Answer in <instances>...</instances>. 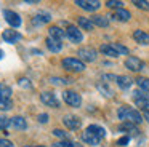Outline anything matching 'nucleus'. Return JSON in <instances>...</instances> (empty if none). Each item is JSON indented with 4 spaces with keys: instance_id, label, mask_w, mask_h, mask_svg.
I'll return each mask as SVG.
<instances>
[{
    "instance_id": "1",
    "label": "nucleus",
    "mask_w": 149,
    "mask_h": 147,
    "mask_svg": "<svg viewBox=\"0 0 149 147\" xmlns=\"http://www.w3.org/2000/svg\"><path fill=\"white\" fill-rule=\"evenodd\" d=\"M117 117H119V120L127 121V123H133V125H139V123H143V120H144L143 115L139 114L136 109L130 107V105H122V107H119Z\"/></svg>"
},
{
    "instance_id": "2",
    "label": "nucleus",
    "mask_w": 149,
    "mask_h": 147,
    "mask_svg": "<svg viewBox=\"0 0 149 147\" xmlns=\"http://www.w3.org/2000/svg\"><path fill=\"white\" fill-rule=\"evenodd\" d=\"M63 67L69 72H84L85 62L80 61L79 58H64L63 59Z\"/></svg>"
},
{
    "instance_id": "3",
    "label": "nucleus",
    "mask_w": 149,
    "mask_h": 147,
    "mask_svg": "<svg viewBox=\"0 0 149 147\" xmlns=\"http://www.w3.org/2000/svg\"><path fill=\"white\" fill-rule=\"evenodd\" d=\"M63 101L66 102L71 107H80L82 104V96L77 91H72V89H64L63 93Z\"/></svg>"
},
{
    "instance_id": "4",
    "label": "nucleus",
    "mask_w": 149,
    "mask_h": 147,
    "mask_svg": "<svg viewBox=\"0 0 149 147\" xmlns=\"http://www.w3.org/2000/svg\"><path fill=\"white\" fill-rule=\"evenodd\" d=\"M77 56L80 61H85V62H93L96 61V50L91 46H82L80 50L77 51Z\"/></svg>"
},
{
    "instance_id": "5",
    "label": "nucleus",
    "mask_w": 149,
    "mask_h": 147,
    "mask_svg": "<svg viewBox=\"0 0 149 147\" xmlns=\"http://www.w3.org/2000/svg\"><path fill=\"white\" fill-rule=\"evenodd\" d=\"M75 5L80 6L85 11H90V13L101 8V2H98V0H75Z\"/></svg>"
},
{
    "instance_id": "6",
    "label": "nucleus",
    "mask_w": 149,
    "mask_h": 147,
    "mask_svg": "<svg viewBox=\"0 0 149 147\" xmlns=\"http://www.w3.org/2000/svg\"><path fill=\"white\" fill-rule=\"evenodd\" d=\"M125 67L128 70H132V72H139V70H143V67H144V62L136 56H128L125 59Z\"/></svg>"
},
{
    "instance_id": "7",
    "label": "nucleus",
    "mask_w": 149,
    "mask_h": 147,
    "mask_svg": "<svg viewBox=\"0 0 149 147\" xmlns=\"http://www.w3.org/2000/svg\"><path fill=\"white\" fill-rule=\"evenodd\" d=\"M66 37L72 42V43H80L84 40V35H82L80 29H77L75 26H68L66 27Z\"/></svg>"
},
{
    "instance_id": "8",
    "label": "nucleus",
    "mask_w": 149,
    "mask_h": 147,
    "mask_svg": "<svg viewBox=\"0 0 149 147\" xmlns=\"http://www.w3.org/2000/svg\"><path fill=\"white\" fill-rule=\"evenodd\" d=\"M40 99H42V102L45 105H50V107H53V109H58L59 107V101H58V98H56L55 93L43 91L42 94H40Z\"/></svg>"
},
{
    "instance_id": "9",
    "label": "nucleus",
    "mask_w": 149,
    "mask_h": 147,
    "mask_svg": "<svg viewBox=\"0 0 149 147\" xmlns=\"http://www.w3.org/2000/svg\"><path fill=\"white\" fill-rule=\"evenodd\" d=\"M3 18H5V21H7L11 27H15V29L21 26V18H19V15H18L16 11L5 10V11H3Z\"/></svg>"
},
{
    "instance_id": "10",
    "label": "nucleus",
    "mask_w": 149,
    "mask_h": 147,
    "mask_svg": "<svg viewBox=\"0 0 149 147\" xmlns=\"http://www.w3.org/2000/svg\"><path fill=\"white\" fill-rule=\"evenodd\" d=\"M63 123H64L66 128H69V130H79V128L82 126V121L80 118H77L75 115H64L63 117Z\"/></svg>"
},
{
    "instance_id": "11",
    "label": "nucleus",
    "mask_w": 149,
    "mask_h": 147,
    "mask_svg": "<svg viewBox=\"0 0 149 147\" xmlns=\"http://www.w3.org/2000/svg\"><path fill=\"white\" fill-rule=\"evenodd\" d=\"M2 38H3L7 43H16V42H19L21 38H23V35H21L18 31L7 29V31H3V34H2Z\"/></svg>"
},
{
    "instance_id": "12",
    "label": "nucleus",
    "mask_w": 149,
    "mask_h": 147,
    "mask_svg": "<svg viewBox=\"0 0 149 147\" xmlns=\"http://www.w3.org/2000/svg\"><path fill=\"white\" fill-rule=\"evenodd\" d=\"M82 141H84L85 144H88V146H100L101 137H98L96 134H93V133L85 130L84 133H82Z\"/></svg>"
},
{
    "instance_id": "13",
    "label": "nucleus",
    "mask_w": 149,
    "mask_h": 147,
    "mask_svg": "<svg viewBox=\"0 0 149 147\" xmlns=\"http://www.w3.org/2000/svg\"><path fill=\"white\" fill-rule=\"evenodd\" d=\"M133 40L139 45H149V34L144 31H141V29H136V31L133 32Z\"/></svg>"
},
{
    "instance_id": "14",
    "label": "nucleus",
    "mask_w": 149,
    "mask_h": 147,
    "mask_svg": "<svg viewBox=\"0 0 149 147\" xmlns=\"http://www.w3.org/2000/svg\"><path fill=\"white\" fill-rule=\"evenodd\" d=\"M47 48H48L52 53H59V51L63 50V42L58 40V38L48 37V38H47Z\"/></svg>"
},
{
    "instance_id": "15",
    "label": "nucleus",
    "mask_w": 149,
    "mask_h": 147,
    "mask_svg": "<svg viewBox=\"0 0 149 147\" xmlns=\"http://www.w3.org/2000/svg\"><path fill=\"white\" fill-rule=\"evenodd\" d=\"M119 131H122V133H127V134H133V136H136V134L139 133L138 128H136V125L127 123V121H122V123L119 125Z\"/></svg>"
},
{
    "instance_id": "16",
    "label": "nucleus",
    "mask_w": 149,
    "mask_h": 147,
    "mask_svg": "<svg viewBox=\"0 0 149 147\" xmlns=\"http://www.w3.org/2000/svg\"><path fill=\"white\" fill-rule=\"evenodd\" d=\"M50 21H52L50 13L42 11V13H39V15H36V18L32 19V24L34 26H42V24H47V22H50Z\"/></svg>"
},
{
    "instance_id": "17",
    "label": "nucleus",
    "mask_w": 149,
    "mask_h": 147,
    "mask_svg": "<svg viewBox=\"0 0 149 147\" xmlns=\"http://www.w3.org/2000/svg\"><path fill=\"white\" fill-rule=\"evenodd\" d=\"M100 51L104 54V56H109V58H117V56H120V54L116 51V48L112 46V43H104V45H101V46H100Z\"/></svg>"
},
{
    "instance_id": "18",
    "label": "nucleus",
    "mask_w": 149,
    "mask_h": 147,
    "mask_svg": "<svg viewBox=\"0 0 149 147\" xmlns=\"http://www.w3.org/2000/svg\"><path fill=\"white\" fill-rule=\"evenodd\" d=\"M130 18H132V15H130V11H128V10H125V8L116 10V13H114V19H117V21H120V22L130 21Z\"/></svg>"
},
{
    "instance_id": "19",
    "label": "nucleus",
    "mask_w": 149,
    "mask_h": 147,
    "mask_svg": "<svg viewBox=\"0 0 149 147\" xmlns=\"http://www.w3.org/2000/svg\"><path fill=\"white\" fill-rule=\"evenodd\" d=\"M77 24L80 29H84V31H93L95 24L91 22L90 18H85V16H79L77 18Z\"/></svg>"
},
{
    "instance_id": "20",
    "label": "nucleus",
    "mask_w": 149,
    "mask_h": 147,
    "mask_svg": "<svg viewBox=\"0 0 149 147\" xmlns=\"http://www.w3.org/2000/svg\"><path fill=\"white\" fill-rule=\"evenodd\" d=\"M116 82H117V85H119V88H122V89H128L130 86L133 85V80L130 78L128 75H119Z\"/></svg>"
},
{
    "instance_id": "21",
    "label": "nucleus",
    "mask_w": 149,
    "mask_h": 147,
    "mask_svg": "<svg viewBox=\"0 0 149 147\" xmlns=\"http://www.w3.org/2000/svg\"><path fill=\"white\" fill-rule=\"evenodd\" d=\"M64 35H66V31H63V29L58 27V26H52V27H48V37L61 40Z\"/></svg>"
},
{
    "instance_id": "22",
    "label": "nucleus",
    "mask_w": 149,
    "mask_h": 147,
    "mask_svg": "<svg viewBox=\"0 0 149 147\" xmlns=\"http://www.w3.org/2000/svg\"><path fill=\"white\" fill-rule=\"evenodd\" d=\"M90 19H91V22H93L95 26H98V27H107V26H109V19H107L106 16L93 15Z\"/></svg>"
},
{
    "instance_id": "23",
    "label": "nucleus",
    "mask_w": 149,
    "mask_h": 147,
    "mask_svg": "<svg viewBox=\"0 0 149 147\" xmlns=\"http://www.w3.org/2000/svg\"><path fill=\"white\" fill-rule=\"evenodd\" d=\"M96 88H98V91H100L103 96H106V98H112V96H114V91L106 85V82H98L96 83Z\"/></svg>"
},
{
    "instance_id": "24",
    "label": "nucleus",
    "mask_w": 149,
    "mask_h": 147,
    "mask_svg": "<svg viewBox=\"0 0 149 147\" xmlns=\"http://www.w3.org/2000/svg\"><path fill=\"white\" fill-rule=\"evenodd\" d=\"M11 120V126L15 128V130H26L27 128V123H26V120H24L23 117H13V118H10Z\"/></svg>"
},
{
    "instance_id": "25",
    "label": "nucleus",
    "mask_w": 149,
    "mask_h": 147,
    "mask_svg": "<svg viewBox=\"0 0 149 147\" xmlns=\"http://www.w3.org/2000/svg\"><path fill=\"white\" fill-rule=\"evenodd\" d=\"M87 131H90V133L96 134L98 137H101V139L106 136V130H104L103 126H100V125H90V126H87Z\"/></svg>"
},
{
    "instance_id": "26",
    "label": "nucleus",
    "mask_w": 149,
    "mask_h": 147,
    "mask_svg": "<svg viewBox=\"0 0 149 147\" xmlns=\"http://www.w3.org/2000/svg\"><path fill=\"white\" fill-rule=\"evenodd\" d=\"M136 85H138V88L141 89V91L149 93V78H146V77H138V78H136Z\"/></svg>"
},
{
    "instance_id": "27",
    "label": "nucleus",
    "mask_w": 149,
    "mask_h": 147,
    "mask_svg": "<svg viewBox=\"0 0 149 147\" xmlns=\"http://www.w3.org/2000/svg\"><path fill=\"white\" fill-rule=\"evenodd\" d=\"M53 147H82L77 142H71V141H61V142H55Z\"/></svg>"
},
{
    "instance_id": "28",
    "label": "nucleus",
    "mask_w": 149,
    "mask_h": 147,
    "mask_svg": "<svg viewBox=\"0 0 149 147\" xmlns=\"http://www.w3.org/2000/svg\"><path fill=\"white\" fill-rule=\"evenodd\" d=\"M133 5L139 10H144V11H149V2L146 0H133Z\"/></svg>"
},
{
    "instance_id": "29",
    "label": "nucleus",
    "mask_w": 149,
    "mask_h": 147,
    "mask_svg": "<svg viewBox=\"0 0 149 147\" xmlns=\"http://www.w3.org/2000/svg\"><path fill=\"white\" fill-rule=\"evenodd\" d=\"M13 107V102H11V99H3L0 98V110H8V109Z\"/></svg>"
},
{
    "instance_id": "30",
    "label": "nucleus",
    "mask_w": 149,
    "mask_h": 147,
    "mask_svg": "<svg viewBox=\"0 0 149 147\" xmlns=\"http://www.w3.org/2000/svg\"><path fill=\"white\" fill-rule=\"evenodd\" d=\"M106 6H109V8H116V10H120V8H123V2H120V0H107V2H106Z\"/></svg>"
},
{
    "instance_id": "31",
    "label": "nucleus",
    "mask_w": 149,
    "mask_h": 147,
    "mask_svg": "<svg viewBox=\"0 0 149 147\" xmlns=\"http://www.w3.org/2000/svg\"><path fill=\"white\" fill-rule=\"evenodd\" d=\"M112 46L116 48V51L119 54H128V48H127L125 45H122V43H112Z\"/></svg>"
},
{
    "instance_id": "32",
    "label": "nucleus",
    "mask_w": 149,
    "mask_h": 147,
    "mask_svg": "<svg viewBox=\"0 0 149 147\" xmlns=\"http://www.w3.org/2000/svg\"><path fill=\"white\" fill-rule=\"evenodd\" d=\"M53 134H55L56 137H61L63 141H69V137H71V136H69V133H66L64 130H55V131H53Z\"/></svg>"
},
{
    "instance_id": "33",
    "label": "nucleus",
    "mask_w": 149,
    "mask_h": 147,
    "mask_svg": "<svg viewBox=\"0 0 149 147\" xmlns=\"http://www.w3.org/2000/svg\"><path fill=\"white\" fill-rule=\"evenodd\" d=\"M10 96H11V88L10 86H2V89H0V98L10 99Z\"/></svg>"
},
{
    "instance_id": "34",
    "label": "nucleus",
    "mask_w": 149,
    "mask_h": 147,
    "mask_svg": "<svg viewBox=\"0 0 149 147\" xmlns=\"http://www.w3.org/2000/svg\"><path fill=\"white\" fill-rule=\"evenodd\" d=\"M50 82H52L53 85H58V86H64V85H68V83H71L69 80H66V78H58V77H53Z\"/></svg>"
},
{
    "instance_id": "35",
    "label": "nucleus",
    "mask_w": 149,
    "mask_h": 147,
    "mask_svg": "<svg viewBox=\"0 0 149 147\" xmlns=\"http://www.w3.org/2000/svg\"><path fill=\"white\" fill-rule=\"evenodd\" d=\"M11 125V120L10 118H7V117H0V130H7L8 126Z\"/></svg>"
},
{
    "instance_id": "36",
    "label": "nucleus",
    "mask_w": 149,
    "mask_h": 147,
    "mask_svg": "<svg viewBox=\"0 0 149 147\" xmlns=\"http://www.w3.org/2000/svg\"><path fill=\"white\" fill-rule=\"evenodd\" d=\"M128 142H130V136H123L117 141V146H127Z\"/></svg>"
},
{
    "instance_id": "37",
    "label": "nucleus",
    "mask_w": 149,
    "mask_h": 147,
    "mask_svg": "<svg viewBox=\"0 0 149 147\" xmlns=\"http://www.w3.org/2000/svg\"><path fill=\"white\" fill-rule=\"evenodd\" d=\"M0 147H15V144L8 139H0Z\"/></svg>"
},
{
    "instance_id": "38",
    "label": "nucleus",
    "mask_w": 149,
    "mask_h": 147,
    "mask_svg": "<svg viewBox=\"0 0 149 147\" xmlns=\"http://www.w3.org/2000/svg\"><path fill=\"white\" fill-rule=\"evenodd\" d=\"M19 85L21 86H26V88H32V85H31V82L27 78H19Z\"/></svg>"
},
{
    "instance_id": "39",
    "label": "nucleus",
    "mask_w": 149,
    "mask_h": 147,
    "mask_svg": "<svg viewBox=\"0 0 149 147\" xmlns=\"http://www.w3.org/2000/svg\"><path fill=\"white\" fill-rule=\"evenodd\" d=\"M39 121H40V123H47V121H48V115H47V114H40L39 115Z\"/></svg>"
},
{
    "instance_id": "40",
    "label": "nucleus",
    "mask_w": 149,
    "mask_h": 147,
    "mask_svg": "<svg viewBox=\"0 0 149 147\" xmlns=\"http://www.w3.org/2000/svg\"><path fill=\"white\" fill-rule=\"evenodd\" d=\"M143 118L149 121V112H143Z\"/></svg>"
},
{
    "instance_id": "41",
    "label": "nucleus",
    "mask_w": 149,
    "mask_h": 147,
    "mask_svg": "<svg viewBox=\"0 0 149 147\" xmlns=\"http://www.w3.org/2000/svg\"><path fill=\"white\" fill-rule=\"evenodd\" d=\"M24 147H45V146H24Z\"/></svg>"
},
{
    "instance_id": "42",
    "label": "nucleus",
    "mask_w": 149,
    "mask_h": 147,
    "mask_svg": "<svg viewBox=\"0 0 149 147\" xmlns=\"http://www.w3.org/2000/svg\"><path fill=\"white\" fill-rule=\"evenodd\" d=\"M2 56H3V51L0 50V59H2Z\"/></svg>"
},
{
    "instance_id": "43",
    "label": "nucleus",
    "mask_w": 149,
    "mask_h": 147,
    "mask_svg": "<svg viewBox=\"0 0 149 147\" xmlns=\"http://www.w3.org/2000/svg\"><path fill=\"white\" fill-rule=\"evenodd\" d=\"M0 89H2V86H0Z\"/></svg>"
}]
</instances>
